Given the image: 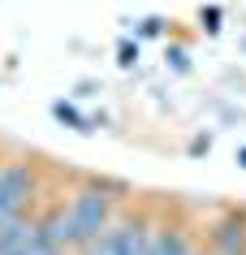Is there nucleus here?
Masks as SVG:
<instances>
[{
	"mask_svg": "<svg viewBox=\"0 0 246 255\" xmlns=\"http://www.w3.org/2000/svg\"><path fill=\"white\" fill-rule=\"evenodd\" d=\"M203 247L212 255H246V208H220L203 225Z\"/></svg>",
	"mask_w": 246,
	"mask_h": 255,
	"instance_id": "20e7f679",
	"label": "nucleus"
},
{
	"mask_svg": "<svg viewBox=\"0 0 246 255\" xmlns=\"http://www.w3.org/2000/svg\"><path fill=\"white\" fill-rule=\"evenodd\" d=\"M35 229H39V216H35V212L22 216V221L0 225V255H26L30 238H35Z\"/></svg>",
	"mask_w": 246,
	"mask_h": 255,
	"instance_id": "423d86ee",
	"label": "nucleus"
},
{
	"mask_svg": "<svg viewBox=\"0 0 246 255\" xmlns=\"http://www.w3.org/2000/svg\"><path fill=\"white\" fill-rule=\"evenodd\" d=\"M130 199H134V190H130V182H121V177H108V173L104 177H82L78 186L65 195L69 247H74V255L86 251V247L125 212Z\"/></svg>",
	"mask_w": 246,
	"mask_h": 255,
	"instance_id": "f257e3e1",
	"label": "nucleus"
},
{
	"mask_svg": "<svg viewBox=\"0 0 246 255\" xmlns=\"http://www.w3.org/2000/svg\"><path fill=\"white\" fill-rule=\"evenodd\" d=\"M199 22H203V30H207V35H220L225 9H220V4H203V9H199Z\"/></svg>",
	"mask_w": 246,
	"mask_h": 255,
	"instance_id": "9b49d317",
	"label": "nucleus"
},
{
	"mask_svg": "<svg viewBox=\"0 0 246 255\" xmlns=\"http://www.w3.org/2000/svg\"><path fill=\"white\" fill-rule=\"evenodd\" d=\"M52 117L61 126H69V130H78V134H91V117H82L69 100H52Z\"/></svg>",
	"mask_w": 246,
	"mask_h": 255,
	"instance_id": "0eeeda50",
	"label": "nucleus"
},
{
	"mask_svg": "<svg viewBox=\"0 0 246 255\" xmlns=\"http://www.w3.org/2000/svg\"><path fill=\"white\" fill-rule=\"evenodd\" d=\"M164 61H168L173 74H186V69H190V52H186L181 43H168V48H164Z\"/></svg>",
	"mask_w": 246,
	"mask_h": 255,
	"instance_id": "1a4fd4ad",
	"label": "nucleus"
},
{
	"mask_svg": "<svg viewBox=\"0 0 246 255\" xmlns=\"http://www.w3.org/2000/svg\"><path fill=\"white\" fill-rule=\"evenodd\" d=\"M151 225H156V216H151L147 208H130V203H125V212L78 255H147Z\"/></svg>",
	"mask_w": 246,
	"mask_h": 255,
	"instance_id": "7ed1b4c3",
	"label": "nucleus"
},
{
	"mask_svg": "<svg viewBox=\"0 0 246 255\" xmlns=\"http://www.w3.org/2000/svg\"><path fill=\"white\" fill-rule=\"evenodd\" d=\"M207 147H212V138H207V134H203V138H194V143H190V151H194V156H203Z\"/></svg>",
	"mask_w": 246,
	"mask_h": 255,
	"instance_id": "ddd939ff",
	"label": "nucleus"
},
{
	"mask_svg": "<svg viewBox=\"0 0 246 255\" xmlns=\"http://www.w3.org/2000/svg\"><path fill=\"white\" fill-rule=\"evenodd\" d=\"M35 216H39V212H35ZM26 255H74V251H69V247H61V242H52L43 229H35V238H30Z\"/></svg>",
	"mask_w": 246,
	"mask_h": 255,
	"instance_id": "6e6552de",
	"label": "nucleus"
},
{
	"mask_svg": "<svg viewBox=\"0 0 246 255\" xmlns=\"http://www.w3.org/2000/svg\"><path fill=\"white\" fill-rule=\"evenodd\" d=\"M164 22L160 13H151V17H143V22H134V39H151V35H164Z\"/></svg>",
	"mask_w": 246,
	"mask_h": 255,
	"instance_id": "9d476101",
	"label": "nucleus"
},
{
	"mask_svg": "<svg viewBox=\"0 0 246 255\" xmlns=\"http://www.w3.org/2000/svg\"><path fill=\"white\" fill-rule=\"evenodd\" d=\"M194 251H199L194 225H186V221H177V216H156L147 255H194Z\"/></svg>",
	"mask_w": 246,
	"mask_h": 255,
	"instance_id": "39448f33",
	"label": "nucleus"
},
{
	"mask_svg": "<svg viewBox=\"0 0 246 255\" xmlns=\"http://www.w3.org/2000/svg\"><path fill=\"white\" fill-rule=\"evenodd\" d=\"M194 255H212V251H207V247H199V251H194Z\"/></svg>",
	"mask_w": 246,
	"mask_h": 255,
	"instance_id": "2eb2a0df",
	"label": "nucleus"
},
{
	"mask_svg": "<svg viewBox=\"0 0 246 255\" xmlns=\"http://www.w3.org/2000/svg\"><path fill=\"white\" fill-rule=\"evenodd\" d=\"M39 203H43L39 164L30 156H4L0 160V225L39 212Z\"/></svg>",
	"mask_w": 246,
	"mask_h": 255,
	"instance_id": "f03ea898",
	"label": "nucleus"
},
{
	"mask_svg": "<svg viewBox=\"0 0 246 255\" xmlns=\"http://www.w3.org/2000/svg\"><path fill=\"white\" fill-rule=\"evenodd\" d=\"M117 65H121V69H134L138 65V39H121V43H117Z\"/></svg>",
	"mask_w": 246,
	"mask_h": 255,
	"instance_id": "f8f14e48",
	"label": "nucleus"
},
{
	"mask_svg": "<svg viewBox=\"0 0 246 255\" xmlns=\"http://www.w3.org/2000/svg\"><path fill=\"white\" fill-rule=\"evenodd\" d=\"M238 164H242V169H246V147H238Z\"/></svg>",
	"mask_w": 246,
	"mask_h": 255,
	"instance_id": "4468645a",
	"label": "nucleus"
}]
</instances>
